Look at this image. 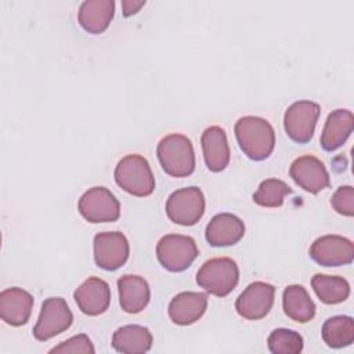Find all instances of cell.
<instances>
[{"instance_id": "5", "label": "cell", "mask_w": 354, "mask_h": 354, "mask_svg": "<svg viewBox=\"0 0 354 354\" xmlns=\"http://www.w3.org/2000/svg\"><path fill=\"white\" fill-rule=\"evenodd\" d=\"M159 263L171 272L187 270L198 256V246L191 236L167 234L156 245Z\"/></svg>"}, {"instance_id": "10", "label": "cell", "mask_w": 354, "mask_h": 354, "mask_svg": "<svg viewBox=\"0 0 354 354\" xmlns=\"http://www.w3.org/2000/svg\"><path fill=\"white\" fill-rule=\"evenodd\" d=\"M94 261L106 271H115L122 267L130 253L127 238L119 231L98 232L94 236Z\"/></svg>"}, {"instance_id": "26", "label": "cell", "mask_w": 354, "mask_h": 354, "mask_svg": "<svg viewBox=\"0 0 354 354\" xmlns=\"http://www.w3.org/2000/svg\"><path fill=\"white\" fill-rule=\"evenodd\" d=\"M292 192V188L278 178H267L260 183L257 191L253 194V201L263 207H279L283 198Z\"/></svg>"}, {"instance_id": "17", "label": "cell", "mask_w": 354, "mask_h": 354, "mask_svg": "<svg viewBox=\"0 0 354 354\" xmlns=\"http://www.w3.org/2000/svg\"><path fill=\"white\" fill-rule=\"evenodd\" d=\"M245 234L243 221L231 213L216 214L206 225V241L216 248L231 246L242 239Z\"/></svg>"}, {"instance_id": "3", "label": "cell", "mask_w": 354, "mask_h": 354, "mask_svg": "<svg viewBox=\"0 0 354 354\" xmlns=\"http://www.w3.org/2000/svg\"><path fill=\"white\" fill-rule=\"evenodd\" d=\"M115 181L126 192L134 196H148L155 189V177L148 160L130 153L119 160L115 167Z\"/></svg>"}, {"instance_id": "1", "label": "cell", "mask_w": 354, "mask_h": 354, "mask_svg": "<svg viewBox=\"0 0 354 354\" xmlns=\"http://www.w3.org/2000/svg\"><path fill=\"white\" fill-rule=\"evenodd\" d=\"M239 148L252 160L267 159L275 147V133L268 120L260 116H243L235 123Z\"/></svg>"}, {"instance_id": "21", "label": "cell", "mask_w": 354, "mask_h": 354, "mask_svg": "<svg viewBox=\"0 0 354 354\" xmlns=\"http://www.w3.org/2000/svg\"><path fill=\"white\" fill-rule=\"evenodd\" d=\"M354 116L348 109L332 111L325 122L321 134V147L325 151H335L340 148L353 133Z\"/></svg>"}, {"instance_id": "25", "label": "cell", "mask_w": 354, "mask_h": 354, "mask_svg": "<svg viewBox=\"0 0 354 354\" xmlns=\"http://www.w3.org/2000/svg\"><path fill=\"white\" fill-rule=\"evenodd\" d=\"M322 339L332 348H342L354 342V321L347 315H335L322 325Z\"/></svg>"}, {"instance_id": "7", "label": "cell", "mask_w": 354, "mask_h": 354, "mask_svg": "<svg viewBox=\"0 0 354 354\" xmlns=\"http://www.w3.org/2000/svg\"><path fill=\"white\" fill-rule=\"evenodd\" d=\"M319 112V105L308 100L296 101L288 106L283 115V129L288 137L297 144L308 142L314 136Z\"/></svg>"}, {"instance_id": "27", "label": "cell", "mask_w": 354, "mask_h": 354, "mask_svg": "<svg viewBox=\"0 0 354 354\" xmlns=\"http://www.w3.org/2000/svg\"><path fill=\"white\" fill-rule=\"evenodd\" d=\"M267 346L272 354H299L303 350V337L296 330L278 328L270 333Z\"/></svg>"}, {"instance_id": "16", "label": "cell", "mask_w": 354, "mask_h": 354, "mask_svg": "<svg viewBox=\"0 0 354 354\" xmlns=\"http://www.w3.org/2000/svg\"><path fill=\"white\" fill-rule=\"evenodd\" d=\"M207 308V296L202 292H181L169 303V318L176 325L196 322Z\"/></svg>"}, {"instance_id": "9", "label": "cell", "mask_w": 354, "mask_h": 354, "mask_svg": "<svg viewBox=\"0 0 354 354\" xmlns=\"http://www.w3.org/2000/svg\"><path fill=\"white\" fill-rule=\"evenodd\" d=\"M73 322V314L62 297H48L43 301L33 336L46 342L65 332Z\"/></svg>"}, {"instance_id": "19", "label": "cell", "mask_w": 354, "mask_h": 354, "mask_svg": "<svg viewBox=\"0 0 354 354\" xmlns=\"http://www.w3.org/2000/svg\"><path fill=\"white\" fill-rule=\"evenodd\" d=\"M119 303L123 311L137 314L149 303L151 292L148 282L138 275L126 274L118 279Z\"/></svg>"}, {"instance_id": "4", "label": "cell", "mask_w": 354, "mask_h": 354, "mask_svg": "<svg viewBox=\"0 0 354 354\" xmlns=\"http://www.w3.org/2000/svg\"><path fill=\"white\" fill-rule=\"evenodd\" d=\"M239 281V268L230 257H214L205 261L196 272V283L207 293L224 297Z\"/></svg>"}, {"instance_id": "23", "label": "cell", "mask_w": 354, "mask_h": 354, "mask_svg": "<svg viewBox=\"0 0 354 354\" xmlns=\"http://www.w3.org/2000/svg\"><path fill=\"white\" fill-rule=\"evenodd\" d=\"M283 313L296 322L306 324L315 315V304L301 285H289L282 293Z\"/></svg>"}, {"instance_id": "6", "label": "cell", "mask_w": 354, "mask_h": 354, "mask_svg": "<svg viewBox=\"0 0 354 354\" xmlns=\"http://www.w3.org/2000/svg\"><path fill=\"white\" fill-rule=\"evenodd\" d=\"M205 213V196L198 187H185L174 191L166 201V214L180 225L196 224Z\"/></svg>"}, {"instance_id": "11", "label": "cell", "mask_w": 354, "mask_h": 354, "mask_svg": "<svg viewBox=\"0 0 354 354\" xmlns=\"http://www.w3.org/2000/svg\"><path fill=\"white\" fill-rule=\"evenodd\" d=\"M275 288L271 283L256 281L249 283L235 301L236 313L250 321L264 318L274 304Z\"/></svg>"}, {"instance_id": "29", "label": "cell", "mask_w": 354, "mask_h": 354, "mask_svg": "<svg viewBox=\"0 0 354 354\" xmlns=\"http://www.w3.org/2000/svg\"><path fill=\"white\" fill-rule=\"evenodd\" d=\"M330 205L339 214L351 217L354 214V188L351 185L339 187L332 195Z\"/></svg>"}, {"instance_id": "13", "label": "cell", "mask_w": 354, "mask_h": 354, "mask_svg": "<svg viewBox=\"0 0 354 354\" xmlns=\"http://www.w3.org/2000/svg\"><path fill=\"white\" fill-rule=\"evenodd\" d=\"M293 181L310 194H318L329 185V174L325 165L313 155H303L295 159L289 167Z\"/></svg>"}, {"instance_id": "18", "label": "cell", "mask_w": 354, "mask_h": 354, "mask_svg": "<svg viewBox=\"0 0 354 354\" xmlns=\"http://www.w3.org/2000/svg\"><path fill=\"white\" fill-rule=\"evenodd\" d=\"M203 158L210 171H221L230 162V147L227 134L220 126L207 127L201 137Z\"/></svg>"}, {"instance_id": "8", "label": "cell", "mask_w": 354, "mask_h": 354, "mask_svg": "<svg viewBox=\"0 0 354 354\" xmlns=\"http://www.w3.org/2000/svg\"><path fill=\"white\" fill-rule=\"evenodd\" d=\"M79 213L88 223H112L120 216V203L105 187H93L86 191L77 203Z\"/></svg>"}, {"instance_id": "22", "label": "cell", "mask_w": 354, "mask_h": 354, "mask_svg": "<svg viewBox=\"0 0 354 354\" xmlns=\"http://www.w3.org/2000/svg\"><path fill=\"white\" fill-rule=\"evenodd\" d=\"M152 333L141 325H124L113 332L112 347L118 353L138 354L147 353L152 347Z\"/></svg>"}, {"instance_id": "28", "label": "cell", "mask_w": 354, "mask_h": 354, "mask_svg": "<svg viewBox=\"0 0 354 354\" xmlns=\"http://www.w3.org/2000/svg\"><path fill=\"white\" fill-rule=\"evenodd\" d=\"M95 348L91 340L84 333L76 335L50 350V353H61V354H93Z\"/></svg>"}, {"instance_id": "24", "label": "cell", "mask_w": 354, "mask_h": 354, "mask_svg": "<svg viewBox=\"0 0 354 354\" xmlns=\"http://www.w3.org/2000/svg\"><path fill=\"white\" fill-rule=\"evenodd\" d=\"M311 286L318 299L325 304H337L344 301L350 295L348 282L336 275L315 274L311 279Z\"/></svg>"}, {"instance_id": "20", "label": "cell", "mask_w": 354, "mask_h": 354, "mask_svg": "<svg viewBox=\"0 0 354 354\" xmlns=\"http://www.w3.org/2000/svg\"><path fill=\"white\" fill-rule=\"evenodd\" d=\"M113 14V0H87L83 1L79 8L77 21L86 32L100 35L109 26Z\"/></svg>"}, {"instance_id": "15", "label": "cell", "mask_w": 354, "mask_h": 354, "mask_svg": "<svg viewBox=\"0 0 354 354\" xmlns=\"http://www.w3.org/2000/svg\"><path fill=\"white\" fill-rule=\"evenodd\" d=\"M32 308L33 296L21 288H7L0 293V317L11 326L25 325Z\"/></svg>"}, {"instance_id": "12", "label": "cell", "mask_w": 354, "mask_h": 354, "mask_svg": "<svg viewBox=\"0 0 354 354\" xmlns=\"http://www.w3.org/2000/svg\"><path fill=\"white\" fill-rule=\"evenodd\" d=\"M310 257L324 267L350 264L354 259V245L340 235H324L310 246Z\"/></svg>"}, {"instance_id": "14", "label": "cell", "mask_w": 354, "mask_h": 354, "mask_svg": "<svg viewBox=\"0 0 354 354\" xmlns=\"http://www.w3.org/2000/svg\"><path fill=\"white\" fill-rule=\"evenodd\" d=\"M73 299L83 314L95 317L108 310L111 303V289L104 279L90 277L75 290Z\"/></svg>"}, {"instance_id": "2", "label": "cell", "mask_w": 354, "mask_h": 354, "mask_svg": "<svg viewBox=\"0 0 354 354\" xmlns=\"http://www.w3.org/2000/svg\"><path fill=\"white\" fill-rule=\"evenodd\" d=\"M162 169L171 177L189 176L195 169L192 142L184 134L173 133L163 137L156 148Z\"/></svg>"}, {"instance_id": "30", "label": "cell", "mask_w": 354, "mask_h": 354, "mask_svg": "<svg viewBox=\"0 0 354 354\" xmlns=\"http://www.w3.org/2000/svg\"><path fill=\"white\" fill-rule=\"evenodd\" d=\"M145 4L144 0L141 1H134V0H123L122 1V8H123V15L124 17H130L136 12L140 11V8Z\"/></svg>"}]
</instances>
